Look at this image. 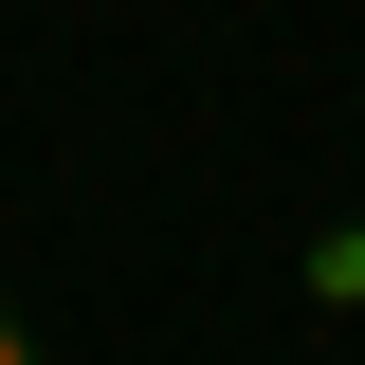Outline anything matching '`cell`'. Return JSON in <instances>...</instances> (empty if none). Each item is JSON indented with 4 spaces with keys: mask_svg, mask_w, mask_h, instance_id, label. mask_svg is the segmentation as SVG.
Wrapping results in <instances>:
<instances>
[{
    "mask_svg": "<svg viewBox=\"0 0 365 365\" xmlns=\"http://www.w3.org/2000/svg\"><path fill=\"white\" fill-rule=\"evenodd\" d=\"M292 274H311V311H365V220H329V237H311Z\"/></svg>",
    "mask_w": 365,
    "mask_h": 365,
    "instance_id": "obj_1",
    "label": "cell"
},
{
    "mask_svg": "<svg viewBox=\"0 0 365 365\" xmlns=\"http://www.w3.org/2000/svg\"><path fill=\"white\" fill-rule=\"evenodd\" d=\"M0 365H37V329H19V311H0Z\"/></svg>",
    "mask_w": 365,
    "mask_h": 365,
    "instance_id": "obj_2",
    "label": "cell"
}]
</instances>
